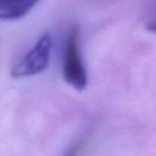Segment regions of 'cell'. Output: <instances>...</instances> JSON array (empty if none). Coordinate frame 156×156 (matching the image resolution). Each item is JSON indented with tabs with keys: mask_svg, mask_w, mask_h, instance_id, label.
<instances>
[{
	"mask_svg": "<svg viewBox=\"0 0 156 156\" xmlns=\"http://www.w3.org/2000/svg\"><path fill=\"white\" fill-rule=\"evenodd\" d=\"M78 28L73 27L67 37L63 54V78L67 84L78 91H83L88 84L87 71L79 52Z\"/></svg>",
	"mask_w": 156,
	"mask_h": 156,
	"instance_id": "6da1fadb",
	"label": "cell"
},
{
	"mask_svg": "<svg viewBox=\"0 0 156 156\" xmlns=\"http://www.w3.org/2000/svg\"><path fill=\"white\" fill-rule=\"evenodd\" d=\"M146 29L152 32V33H156V21H152V22L147 23L146 24Z\"/></svg>",
	"mask_w": 156,
	"mask_h": 156,
	"instance_id": "5b68a950",
	"label": "cell"
},
{
	"mask_svg": "<svg viewBox=\"0 0 156 156\" xmlns=\"http://www.w3.org/2000/svg\"><path fill=\"white\" fill-rule=\"evenodd\" d=\"M52 48V39L49 33L43 34L34 48L27 52V55L12 68L11 77L22 78L38 74L43 72L50 61V52Z\"/></svg>",
	"mask_w": 156,
	"mask_h": 156,
	"instance_id": "7a4b0ae2",
	"label": "cell"
},
{
	"mask_svg": "<svg viewBox=\"0 0 156 156\" xmlns=\"http://www.w3.org/2000/svg\"><path fill=\"white\" fill-rule=\"evenodd\" d=\"M39 0H0V20H18L24 17Z\"/></svg>",
	"mask_w": 156,
	"mask_h": 156,
	"instance_id": "3957f363",
	"label": "cell"
},
{
	"mask_svg": "<svg viewBox=\"0 0 156 156\" xmlns=\"http://www.w3.org/2000/svg\"><path fill=\"white\" fill-rule=\"evenodd\" d=\"M80 146H82V143H78V144L73 145L71 149H68V150H67V152L65 154V156H76V155H77V152L79 151Z\"/></svg>",
	"mask_w": 156,
	"mask_h": 156,
	"instance_id": "277c9868",
	"label": "cell"
}]
</instances>
